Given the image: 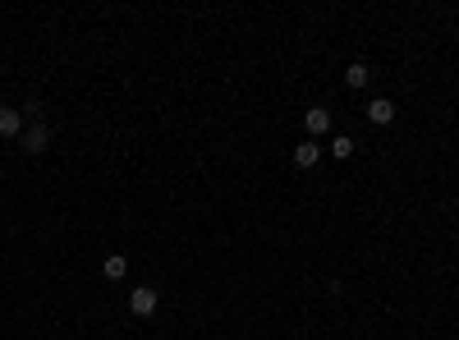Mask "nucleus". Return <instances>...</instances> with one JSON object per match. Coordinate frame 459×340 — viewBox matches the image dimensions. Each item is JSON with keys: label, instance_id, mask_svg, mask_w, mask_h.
I'll use <instances>...</instances> for the list:
<instances>
[{"label": "nucleus", "instance_id": "obj_9", "mask_svg": "<svg viewBox=\"0 0 459 340\" xmlns=\"http://www.w3.org/2000/svg\"><path fill=\"white\" fill-rule=\"evenodd\" d=\"M367 79H372V70H367V65H349V70H345V83L349 87H363Z\"/></svg>", "mask_w": 459, "mask_h": 340}, {"label": "nucleus", "instance_id": "obj_6", "mask_svg": "<svg viewBox=\"0 0 459 340\" xmlns=\"http://www.w3.org/2000/svg\"><path fill=\"white\" fill-rule=\"evenodd\" d=\"M367 120H372V124H390V120H395V102H386V97H377V102H367Z\"/></svg>", "mask_w": 459, "mask_h": 340}, {"label": "nucleus", "instance_id": "obj_5", "mask_svg": "<svg viewBox=\"0 0 459 340\" xmlns=\"http://www.w3.org/2000/svg\"><path fill=\"white\" fill-rule=\"evenodd\" d=\"M129 308H133L138 317H152V313H156V290H152V285H138V290L129 295Z\"/></svg>", "mask_w": 459, "mask_h": 340}, {"label": "nucleus", "instance_id": "obj_3", "mask_svg": "<svg viewBox=\"0 0 459 340\" xmlns=\"http://www.w3.org/2000/svg\"><path fill=\"white\" fill-rule=\"evenodd\" d=\"M304 129H308V138H321V133L331 129V111H326V106H312V111H304Z\"/></svg>", "mask_w": 459, "mask_h": 340}, {"label": "nucleus", "instance_id": "obj_4", "mask_svg": "<svg viewBox=\"0 0 459 340\" xmlns=\"http://www.w3.org/2000/svg\"><path fill=\"white\" fill-rule=\"evenodd\" d=\"M317 161H321V143H317V138H304V143L294 148V166H299V170H312Z\"/></svg>", "mask_w": 459, "mask_h": 340}, {"label": "nucleus", "instance_id": "obj_8", "mask_svg": "<svg viewBox=\"0 0 459 340\" xmlns=\"http://www.w3.org/2000/svg\"><path fill=\"white\" fill-rule=\"evenodd\" d=\"M331 157L349 161V157H354V138H349V133H336V138H331Z\"/></svg>", "mask_w": 459, "mask_h": 340}, {"label": "nucleus", "instance_id": "obj_1", "mask_svg": "<svg viewBox=\"0 0 459 340\" xmlns=\"http://www.w3.org/2000/svg\"><path fill=\"white\" fill-rule=\"evenodd\" d=\"M18 143H23V152H28V157H42V152L51 148V129H46V124H28Z\"/></svg>", "mask_w": 459, "mask_h": 340}, {"label": "nucleus", "instance_id": "obj_2", "mask_svg": "<svg viewBox=\"0 0 459 340\" xmlns=\"http://www.w3.org/2000/svg\"><path fill=\"white\" fill-rule=\"evenodd\" d=\"M0 138H23V111L0 106Z\"/></svg>", "mask_w": 459, "mask_h": 340}, {"label": "nucleus", "instance_id": "obj_7", "mask_svg": "<svg viewBox=\"0 0 459 340\" xmlns=\"http://www.w3.org/2000/svg\"><path fill=\"white\" fill-rule=\"evenodd\" d=\"M101 271H106V280H124V271H129V258H120V253H111L101 262Z\"/></svg>", "mask_w": 459, "mask_h": 340}]
</instances>
